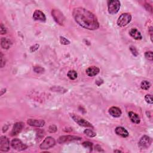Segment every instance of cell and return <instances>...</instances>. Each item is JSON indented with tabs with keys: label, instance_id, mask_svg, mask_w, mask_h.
I'll return each instance as SVG.
<instances>
[{
	"label": "cell",
	"instance_id": "cell-1",
	"mask_svg": "<svg viewBox=\"0 0 153 153\" xmlns=\"http://www.w3.org/2000/svg\"><path fill=\"white\" fill-rule=\"evenodd\" d=\"M72 16L76 22L89 30H96L99 28L97 18L94 14L83 7H77L72 11Z\"/></svg>",
	"mask_w": 153,
	"mask_h": 153
},
{
	"label": "cell",
	"instance_id": "cell-2",
	"mask_svg": "<svg viewBox=\"0 0 153 153\" xmlns=\"http://www.w3.org/2000/svg\"><path fill=\"white\" fill-rule=\"evenodd\" d=\"M120 2L118 0H110L108 1V13L111 14L117 13L120 9Z\"/></svg>",
	"mask_w": 153,
	"mask_h": 153
},
{
	"label": "cell",
	"instance_id": "cell-3",
	"mask_svg": "<svg viewBox=\"0 0 153 153\" xmlns=\"http://www.w3.org/2000/svg\"><path fill=\"white\" fill-rule=\"evenodd\" d=\"M71 118L74 120V121L75 122H76L78 125H80V126L84 127H90V128H92V129L94 128V127L93 126V125L90 123H89V121H87L85 119L80 117H79L75 114H71Z\"/></svg>",
	"mask_w": 153,
	"mask_h": 153
},
{
	"label": "cell",
	"instance_id": "cell-4",
	"mask_svg": "<svg viewBox=\"0 0 153 153\" xmlns=\"http://www.w3.org/2000/svg\"><path fill=\"white\" fill-rule=\"evenodd\" d=\"M52 15L56 22L60 25H63L65 20V18L63 14L59 10L53 9L52 11Z\"/></svg>",
	"mask_w": 153,
	"mask_h": 153
},
{
	"label": "cell",
	"instance_id": "cell-5",
	"mask_svg": "<svg viewBox=\"0 0 153 153\" xmlns=\"http://www.w3.org/2000/svg\"><path fill=\"white\" fill-rule=\"evenodd\" d=\"M131 20H132V16L129 13H123L119 18L117 24V25L120 27H124L129 24Z\"/></svg>",
	"mask_w": 153,
	"mask_h": 153
},
{
	"label": "cell",
	"instance_id": "cell-6",
	"mask_svg": "<svg viewBox=\"0 0 153 153\" xmlns=\"http://www.w3.org/2000/svg\"><path fill=\"white\" fill-rule=\"evenodd\" d=\"M56 144L55 140L53 137L49 136L43 141V142L40 145V148L41 150H47L55 146Z\"/></svg>",
	"mask_w": 153,
	"mask_h": 153
},
{
	"label": "cell",
	"instance_id": "cell-7",
	"mask_svg": "<svg viewBox=\"0 0 153 153\" xmlns=\"http://www.w3.org/2000/svg\"><path fill=\"white\" fill-rule=\"evenodd\" d=\"M152 143V139L148 136H143L138 142V146L141 149H146L150 147Z\"/></svg>",
	"mask_w": 153,
	"mask_h": 153
},
{
	"label": "cell",
	"instance_id": "cell-8",
	"mask_svg": "<svg viewBox=\"0 0 153 153\" xmlns=\"http://www.w3.org/2000/svg\"><path fill=\"white\" fill-rule=\"evenodd\" d=\"M82 140V137L77 136H72V135H66V136H62L59 137L57 140V142L59 144H64L68 143L71 141H80Z\"/></svg>",
	"mask_w": 153,
	"mask_h": 153
},
{
	"label": "cell",
	"instance_id": "cell-9",
	"mask_svg": "<svg viewBox=\"0 0 153 153\" xmlns=\"http://www.w3.org/2000/svg\"><path fill=\"white\" fill-rule=\"evenodd\" d=\"M11 145L14 150L20 151L27 148V146L19 139H14L11 142Z\"/></svg>",
	"mask_w": 153,
	"mask_h": 153
},
{
	"label": "cell",
	"instance_id": "cell-10",
	"mask_svg": "<svg viewBox=\"0 0 153 153\" xmlns=\"http://www.w3.org/2000/svg\"><path fill=\"white\" fill-rule=\"evenodd\" d=\"M10 150V142L6 136H2L0 137V151L7 152Z\"/></svg>",
	"mask_w": 153,
	"mask_h": 153
},
{
	"label": "cell",
	"instance_id": "cell-11",
	"mask_svg": "<svg viewBox=\"0 0 153 153\" xmlns=\"http://www.w3.org/2000/svg\"><path fill=\"white\" fill-rule=\"evenodd\" d=\"M24 127V123L22 122H18L14 124L13 127L11 131V135L12 136H15L19 134V133L21 132V131L22 130L23 128Z\"/></svg>",
	"mask_w": 153,
	"mask_h": 153
},
{
	"label": "cell",
	"instance_id": "cell-12",
	"mask_svg": "<svg viewBox=\"0 0 153 153\" xmlns=\"http://www.w3.org/2000/svg\"><path fill=\"white\" fill-rule=\"evenodd\" d=\"M27 123L30 126L41 127L44 126L45 121L43 120H35V119H29L27 121Z\"/></svg>",
	"mask_w": 153,
	"mask_h": 153
},
{
	"label": "cell",
	"instance_id": "cell-13",
	"mask_svg": "<svg viewBox=\"0 0 153 153\" xmlns=\"http://www.w3.org/2000/svg\"><path fill=\"white\" fill-rule=\"evenodd\" d=\"M33 18L35 20H38L41 22H46V17L44 13L40 10H35L33 14Z\"/></svg>",
	"mask_w": 153,
	"mask_h": 153
},
{
	"label": "cell",
	"instance_id": "cell-14",
	"mask_svg": "<svg viewBox=\"0 0 153 153\" xmlns=\"http://www.w3.org/2000/svg\"><path fill=\"white\" fill-rule=\"evenodd\" d=\"M100 72V69L97 67H91L86 70V74L89 77H94L97 75Z\"/></svg>",
	"mask_w": 153,
	"mask_h": 153
},
{
	"label": "cell",
	"instance_id": "cell-15",
	"mask_svg": "<svg viewBox=\"0 0 153 153\" xmlns=\"http://www.w3.org/2000/svg\"><path fill=\"white\" fill-rule=\"evenodd\" d=\"M109 114H110L113 117L118 118L121 116L122 112L120 109L118 107L116 106H113L110 108L109 110Z\"/></svg>",
	"mask_w": 153,
	"mask_h": 153
},
{
	"label": "cell",
	"instance_id": "cell-16",
	"mask_svg": "<svg viewBox=\"0 0 153 153\" xmlns=\"http://www.w3.org/2000/svg\"><path fill=\"white\" fill-rule=\"evenodd\" d=\"M115 132L118 136L122 137H127L129 136L127 130L123 127H117L115 129Z\"/></svg>",
	"mask_w": 153,
	"mask_h": 153
},
{
	"label": "cell",
	"instance_id": "cell-17",
	"mask_svg": "<svg viewBox=\"0 0 153 153\" xmlns=\"http://www.w3.org/2000/svg\"><path fill=\"white\" fill-rule=\"evenodd\" d=\"M129 34L133 38L136 40H142V37L141 32L136 28H132L129 31Z\"/></svg>",
	"mask_w": 153,
	"mask_h": 153
},
{
	"label": "cell",
	"instance_id": "cell-18",
	"mask_svg": "<svg viewBox=\"0 0 153 153\" xmlns=\"http://www.w3.org/2000/svg\"><path fill=\"white\" fill-rule=\"evenodd\" d=\"M129 117L130 118V120L132 121V122H133V123L140 124L141 122L140 117H139V115L132 111H130L129 113Z\"/></svg>",
	"mask_w": 153,
	"mask_h": 153
},
{
	"label": "cell",
	"instance_id": "cell-19",
	"mask_svg": "<svg viewBox=\"0 0 153 153\" xmlns=\"http://www.w3.org/2000/svg\"><path fill=\"white\" fill-rule=\"evenodd\" d=\"M1 45L3 49L7 50L10 48V47L12 45V42L9 39H7L6 38H2L1 39Z\"/></svg>",
	"mask_w": 153,
	"mask_h": 153
},
{
	"label": "cell",
	"instance_id": "cell-20",
	"mask_svg": "<svg viewBox=\"0 0 153 153\" xmlns=\"http://www.w3.org/2000/svg\"><path fill=\"white\" fill-rule=\"evenodd\" d=\"M68 77H69V79L74 80L77 78L78 74H77V72L74 70H70L68 72Z\"/></svg>",
	"mask_w": 153,
	"mask_h": 153
},
{
	"label": "cell",
	"instance_id": "cell-21",
	"mask_svg": "<svg viewBox=\"0 0 153 153\" xmlns=\"http://www.w3.org/2000/svg\"><path fill=\"white\" fill-rule=\"evenodd\" d=\"M150 87H151L150 83L148 81H146V80L143 81L141 84V89L144 90H148L150 88Z\"/></svg>",
	"mask_w": 153,
	"mask_h": 153
},
{
	"label": "cell",
	"instance_id": "cell-22",
	"mask_svg": "<svg viewBox=\"0 0 153 153\" xmlns=\"http://www.w3.org/2000/svg\"><path fill=\"white\" fill-rule=\"evenodd\" d=\"M84 133L90 137H93L96 136V133L91 129H86L84 131Z\"/></svg>",
	"mask_w": 153,
	"mask_h": 153
},
{
	"label": "cell",
	"instance_id": "cell-23",
	"mask_svg": "<svg viewBox=\"0 0 153 153\" xmlns=\"http://www.w3.org/2000/svg\"><path fill=\"white\" fill-rule=\"evenodd\" d=\"M82 145H83V146L84 148L89 149L90 151H92V148H93V144L92 142H89V141H86V142H84Z\"/></svg>",
	"mask_w": 153,
	"mask_h": 153
},
{
	"label": "cell",
	"instance_id": "cell-24",
	"mask_svg": "<svg viewBox=\"0 0 153 153\" xmlns=\"http://www.w3.org/2000/svg\"><path fill=\"white\" fill-rule=\"evenodd\" d=\"M145 57L146 59L148 61H152L153 60V56H152V52L151 51H149V52H147L145 53Z\"/></svg>",
	"mask_w": 153,
	"mask_h": 153
},
{
	"label": "cell",
	"instance_id": "cell-25",
	"mask_svg": "<svg viewBox=\"0 0 153 153\" xmlns=\"http://www.w3.org/2000/svg\"><path fill=\"white\" fill-rule=\"evenodd\" d=\"M60 42L62 45H69L70 44V41L68 40L63 37H62V36L60 37Z\"/></svg>",
	"mask_w": 153,
	"mask_h": 153
},
{
	"label": "cell",
	"instance_id": "cell-26",
	"mask_svg": "<svg viewBox=\"0 0 153 153\" xmlns=\"http://www.w3.org/2000/svg\"><path fill=\"white\" fill-rule=\"evenodd\" d=\"M34 71L37 74H42L44 72V69L41 67H34Z\"/></svg>",
	"mask_w": 153,
	"mask_h": 153
},
{
	"label": "cell",
	"instance_id": "cell-27",
	"mask_svg": "<svg viewBox=\"0 0 153 153\" xmlns=\"http://www.w3.org/2000/svg\"><path fill=\"white\" fill-rule=\"evenodd\" d=\"M130 50L131 53H132V55L135 56H137L138 55H139V53H138L137 49L134 46H130Z\"/></svg>",
	"mask_w": 153,
	"mask_h": 153
},
{
	"label": "cell",
	"instance_id": "cell-28",
	"mask_svg": "<svg viewBox=\"0 0 153 153\" xmlns=\"http://www.w3.org/2000/svg\"><path fill=\"white\" fill-rule=\"evenodd\" d=\"M145 100L149 104H152V98L151 94H147L145 96Z\"/></svg>",
	"mask_w": 153,
	"mask_h": 153
},
{
	"label": "cell",
	"instance_id": "cell-29",
	"mask_svg": "<svg viewBox=\"0 0 153 153\" xmlns=\"http://www.w3.org/2000/svg\"><path fill=\"white\" fill-rule=\"evenodd\" d=\"M39 47H40L39 44H35L32 46L30 47V52H32V53L36 52V51H37Z\"/></svg>",
	"mask_w": 153,
	"mask_h": 153
},
{
	"label": "cell",
	"instance_id": "cell-30",
	"mask_svg": "<svg viewBox=\"0 0 153 153\" xmlns=\"http://www.w3.org/2000/svg\"><path fill=\"white\" fill-rule=\"evenodd\" d=\"M50 133H55L57 131V127L55 125H51L49 128Z\"/></svg>",
	"mask_w": 153,
	"mask_h": 153
},
{
	"label": "cell",
	"instance_id": "cell-31",
	"mask_svg": "<svg viewBox=\"0 0 153 153\" xmlns=\"http://www.w3.org/2000/svg\"><path fill=\"white\" fill-rule=\"evenodd\" d=\"M0 32H1V34L2 35L5 34L7 33V30L5 28V26L3 25V24H1V27H0Z\"/></svg>",
	"mask_w": 153,
	"mask_h": 153
},
{
	"label": "cell",
	"instance_id": "cell-32",
	"mask_svg": "<svg viewBox=\"0 0 153 153\" xmlns=\"http://www.w3.org/2000/svg\"><path fill=\"white\" fill-rule=\"evenodd\" d=\"M0 57H1V68H3L5 65V61L2 53H1V56H0Z\"/></svg>",
	"mask_w": 153,
	"mask_h": 153
},
{
	"label": "cell",
	"instance_id": "cell-33",
	"mask_svg": "<svg viewBox=\"0 0 153 153\" xmlns=\"http://www.w3.org/2000/svg\"><path fill=\"white\" fill-rule=\"evenodd\" d=\"M149 33H150V37H151V41L152 42V27H150L149 28Z\"/></svg>",
	"mask_w": 153,
	"mask_h": 153
},
{
	"label": "cell",
	"instance_id": "cell-34",
	"mask_svg": "<svg viewBox=\"0 0 153 153\" xmlns=\"http://www.w3.org/2000/svg\"><path fill=\"white\" fill-rule=\"evenodd\" d=\"M5 92H6V89H2L1 91V95L3 96V94H4V93H5Z\"/></svg>",
	"mask_w": 153,
	"mask_h": 153
},
{
	"label": "cell",
	"instance_id": "cell-35",
	"mask_svg": "<svg viewBox=\"0 0 153 153\" xmlns=\"http://www.w3.org/2000/svg\"><path fill=\"white\" fill-rule=\"evenodd\" d=\"M121 152V151H120V150H115V151H114V152Z\"/></svg>",
	"mask_w": 153,
	"mask_h": 153
}]
</instances>
